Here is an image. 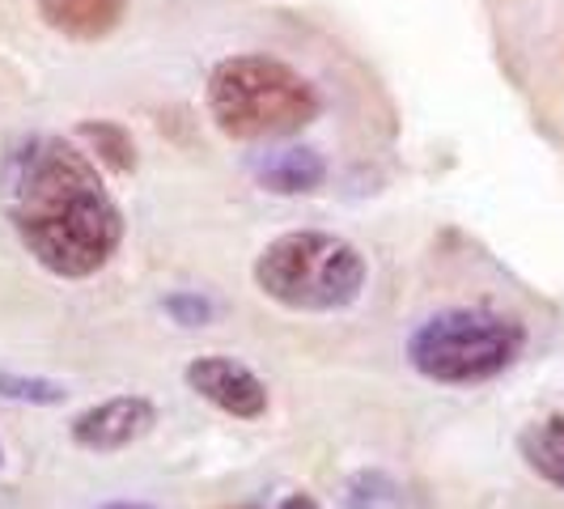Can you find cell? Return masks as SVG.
<instances>
[{
	"mask_svg": "<svg viewBox=\"0 0 564 509\" xmlns=\"http://www.w3.org/2000/svg\"><path fill=\"white\" fill-rule=\"evenodd\" d=\"M4 217L30 259L59 281L98 277L123 247V208L98 162L64 137H26L9 149Z\"/></svg>",
	"mask_w": 564,
	"mask_h": 509,
	"instance_id": "obj_1",
	"label": "cell"
},
{
	"mask_svg": "<svg viewBox=\"0 0 564 509\" xmlns=\"http://www.w3.org/2000/svg\"><path fill=\"white\" fill-rule=\"evenodd\" d=\"M204 102L217 132L242 144L289 141L323 115L318 85L276 56H229L213 64Z\"/></svg>",
	"mask_w": 564,
	"mask_h": 509,
	"instance_id": "obj_2",
	"label": "cell"
},
{
	"mask_svg": "<svg viewBox=\"0 0 564 509\" xmlns=\"http://www.w3.org/2000/svg\"><path fill=\"white\" fill-rule=\"evenodd\" d=\"M254 284L268 302L297 314H336L361 302L369 281L366 254L327 229H289L254 259Z\"/></svg>",
	"mask_w": 564,
	"mask_h": 509,
	"instance_id": "obj_3",
	"label": "cell"
},
{
	"mask_svg": "<svg viewBox=\"0 0 564 509\" xmlns=\"http://www.w3.org/2000/svg\"><path fill=\"white\" fill-rule=\"evenodd\" d=\"M527 348V327L501 311L451 306L408 336V366L437 387H476L506 373Z\"/></svg>",
	"mask_w": 564,
	"mask_h": 509,
	"instance_id": "obj_4",
	"label": "cell"
},
{
	"mask_svg": "<svg viewBox=\"0 0 564 509\" xmlns=\"http://www.w3.org/2000/svg\"><path fill=\"white\" fill-rule=\"evenodd\" d=\"M183 382L196 391L204 403H213L217 412H226L234 421H259L268 416V382L251 366L234 361V357H196L183 369Z\"/></svg>",
	"mask_w": 564,
	"mask_h": 509,
	"instance_id": "obj_5",
	"label": "cell"
},
{
	"mask_svg": "<svg viewBox=\"0 0 564 509\" xmlns=\"http://www.w3.org/2000/svg\"><path fill=\"white\" fill-rule=\"evenodd\" d=\"M158 408L144 396H111L94 408H85L82 416H73L68 437L89 454H115L128 451L132 442H141L144 433H153Z\"/></svg>",
	"mask_w": 564,
	"mask_h": 509,
	"instance_id": "obj_6",
	"label": "cell"
},
{
	"mask_svg": "<svg viewBox=\"0 0 564 509\" xmlns=\"http://www.w3.org/2000/svg\"><path fill=\"white\" fill-rule=\"evenodd\" d=\"M254 183L272 196H311L327 183V162L311 144H284V149H268L251 162Z\"/></svg>",
	"mask_w": 564,
	"mask_h": 509,
	"instance_id": "obj_7",
	"label": "cell"
},
{
	"mask_svg": "<svg viewBox=\"0 0 564 509\" xmlns=\"http://www.w3.org/2000/svg\"><path fill=\"white\" fill-rule=\"evenodd\" d=\"M34 9L47 26L77 43H98L128 18V0H34Z\"/></svg>",
	"mask_w": 564,
	"mask_h": 509,
	"instance_id": "obj_8",
	"label": "cell"
},
{
	"mask_svg": "<svg viewBox=\"0 0 564 509\" xmlns=\"http://www.w3.org/2000/svg\"><path fill=\"white\" fill-rule=\"evenodd\" d=\"M518 451L527 458V467L539 480L564 488V416H543V421L527 424L518 437Z\"/></svg>",
	"mask_w": 564,
	"mask_h": 509,
	"instance_id": "obj_9",
	"label": "cell"
},
{
	"mask_svg": "<svg viewBox=\"0 0 564 509\" xmlns=\"http://www.w3.org/2000/svg\"><path fill=\"white\" fill-rule=\"evenodd\" d=\"M77 141L85 144V153L98 166H107L111 174H132L137 170V141L115 119H85L82 128H77Z\"/></svg>",
	"mask_w": 564,
	"mask_h": 509,
	"instance_id": "obj_10",
	"label": "cell"
},
{
	"mask_svg": "<svg viewBox=\"0 0 564 509\" xmlns=\"http://www.w3.org/2000/svg\"><path fill=\"white\" fill-rule=\"evenodd\" d=\"M0 399L9 403H30V408H56L68 399V387L56 378H43V373H13V369H0Z\"/></svg>",
	"mask_w": 564,
	"mask_h": 509,
	"instance_id": "obj_11",
	"label": "cell"
},
{
	"mask_svg": "<svg viewBox=\"0 0 564 509\" xmlns=\"http://www.w3.org/2000/svg\"><path fill=\"white\" fill-rule=\"evenodd\" d=\"M382 501H395V484L382 472H361L348 484V506L352 509H382Z\"/></svg>",
	"mask_w": 564,
	"mask_h": 509,
	"instance_id": "obj_12",
	"label": "cell"
},
{
	"mask_svg": "<svg viewBox=\"0 0 564 509\" xmlns=\"http://www.w3.org/2000/svg\"><path fill=\"white\" fill-rule=\"evenodd\" d=\"M162 306H166L170 318L183 323V327H204V323H213V314H217V306H213L204 293H170Z\"/></svg>",
	"mask_w": 564,
	"mask_h": 509,
	"instance_id": "obj_13",
	"label": "cell"
},
{
	"mask_svg": "<svg viewBox=\"0 0 564 509\" xmlns=\"http://www.w3.org/2000/svg\"><path fill=\"white\" fill-rule=\"evenodd\" d=\"M276 509H323V506L314 501L311 492H289V497H284V501Z\"/></svg>",
	"mask_w": 564,
	"mask_h": 509,
	"instance_id": "obj_14",
	"label": "cell"
},
{
	"mask_svg": "<svg viewBox=\"0 0 564 509\" xmlns=\"http://www.w3.org/2000/svg\"><path fill=\"white\" fill-rule=\"evenodd\" d=\"M98 509H153V506H141V501H107V506Z\"/></svg>",
	"mask_w": 564,
	"mask_h": 509,
	"instance_id": "obj_15",
	"label": "cell"
},
{
	"mask_svg": "<svg viewBox=\"0 0 564 509\" xmlns=\"http://www.w3.org/2000/svg\"><path fill=\"white\" fill-rule=\"evenodd\" d=\"M221 509H259V506H221Z\"/></svg>",
	"mask_w": 564,
	"mask_h": 509,
	"instance_id": "obj_16",
	"label": "cell"
},
{
	"mask_svg": "<svg viewBox=\"0 0 564 509\" xmlns=\"http://www.w3.org/2000/svg\"><path fill=\"white\" fill-rule=\"evenodd\" d=\"M0 463H4V451H0Z\"/></svg>",
	"mask_w": 564,
	"mask_h": 509,
	"instance_id": "obj_17",
	"label": "cell"
}]
</instances>
